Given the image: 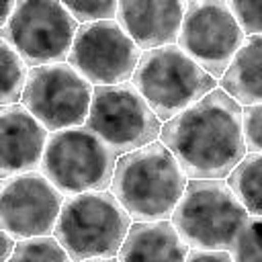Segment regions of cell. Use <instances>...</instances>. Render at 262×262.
I'll return each instance as SVG.
<instances>
[{"label":"cell","mask_w":262,"mask_h":262,"mask_svg":"<svg viewBox=\"0 0 262 262\" xmlns=\"http://www.w3.org/2000/svg\"><path fill=\"white\" fill-rule=\"evenodd\" d=\"M244 108L219 86L162 125L160 141L188 180H225L246 158Z\"/></svg>","instance_id":"cell-1"},{"label":"cell","mask_w":262,"mask_h":262,"mask_svg":"<svg viewBox=\"0 0 262 262\" xmlns=\"http://www.w3.org/2000/svg\"><path fill=\"white\" fill-rule=\"evenodd\" d=\"M186 182L180 164L158 139L117 160L111 192L133 221H162L172 217Z\"/></svg>","instance_id":"cell-2"},{"label":"cell","mask_w":262,"mask_h":262,"mask_svg":"<svg viewBox=\"0 0 262 262\" xmlns=\"http://www.w3.org/2000/svg\"><path fill=\"white\" fill-rule=\"evenodd\" d=\"M131 215L108 190L66 196L53 237L74 262L117 258L129 229Z\"/></svg>","instance_id":"cell-3"},{"label":"cell","mask_w":262,"mask_h":262,"mask_svg":"<svg viewBox=\"0 0 262 262\" xmlns=\"http://www.w3.org/2000/svg\"><path fill=\"white\" fill-rule=\"evenodd\" d=\"M131 84L166 123L213 92L219 82L178 45H166L143 51Z\"/></svg>","instance_id":"cell-4"},{"label":"cell","mask_w":262,"mask_h":262,"mask_svg":"<svg viewBox=\"0 0 262 262\" xmlns=\"http://www.w3.org/2000/svg\"><path fill=\"white\" fill-rule=\"evenodd\" d=\"M248 217L227 180H188L170 221L190 250H229Z\"/></svg>","instance_id":"cell-5"},{"label":"cell","mask_w":262,"mask_h":262,"mask_svg":"<svg viewBox=\"0 0 262 262\" xmlns=\"http://www.w3.org/2000/svg\"><path fill=\"white\" fill-rule=\"evenodd\" d=\"M119 156L86 125L49 133L41 172L63 196L111 190Z\"/></svg>","instance_id":"cell-6"},{"label":"cell","mask_w":262,"mask_h":262,"mask_svg":"<svg viewBox=\"0 0 262 262\" xmlns=\"http://www.w3.org/2000/svg\"><path fill=\"white\" fill-rule=\"evenodd\" d=\"M162 121L131 82L94 86L86 127L119 158L160 139Z\"/></svg>","instance_id":"cell-7"},{"label":"cell","mask_w":262,"mask_h":262,"mask_svg":"<svg viewBox=\"0 0 262 262\" xmlns=\"http://www.w3.org/2000/svg\"><path fill=\"white\" fill-rule=\"evenodd\" d=\"M78 29L63 2H16L10 23L0 29V39L31 68H39L68 61Z\"/></svg>","instance_id":"cell-8"},{"label":"cell","mask_w":262,"mask_h":262,"mask_svg":"<svg viewBox=\"0 0 262 262\" xmlns=\"http://www.w3.org/2000/svg\"><path fill=\"white\" fill-rule=\"evenodd\" d=\"M94 86L68 61L31 68L20 104L49 131L82 127L88 121Z\"/></svg>","instance_id":"cell-9"},{"label":"cell","mask_w":262,"mask_h":262,"mask_svg":"<svg viewBox=\"0 0 262 262\" xmlns=\"http://www.w3.org/2000/svg\"><path fill=\"white\" fill-rule=\"evenodd\" d=\"M244 41L246 35L231 14L227 2H186V12L176 45L217 82L225 76Z\"/></svg>","instance_id":"cell-10"},{"label":"cell","mask_w":262,"mask_h":262,"mask_svg":"<svg viewBox=\"0 0 262 262\" xmlns=\"http://www.w3.org/2000/svg\"><path fill=\"white\" fill-rule=\"evenodd\" d=\"M143 51L115 20L80 25L68 63L92 86H117L133 80Z\"/></svg>","instance_id":"cell-11"},{"label":"cell","mask_w":262,"mask_h":262,"mask_svg":"<svg viewBox=\"0 0 262 262\" xmlns=\"http://www.w3.org/2000/svg\"><path fill=\"white\" fill-rule=\"evenodd\" d=\"M66 196L41 172L4 178L0 184V223L16 239L53 235Z\"/></svg>","instance_id":"cell-12"},{"label":"cell","mask_w":262,"mask_h":262,"mask_svg":"<svg viewBox=\"0 0 262 262\" xmlns=\"http://www.w3.org/2000/svg\"><path fill=\"white\" fill-rule=\"evenodd\" d=\"M0 139L2 180L41 168L49 131L23 104H10L0 108Z\"/></svg>","instance_id":"cell-13"},{"label":"cell","mask_w":262,"mask_h":262,"mask_svg":"<svg viewBox=\"0 0 262 262\" xmlns=\"http://www.w3.org/2000/svg\"><path fill=\"white\" fill-rule=\"evenodd\" d=\"M186 2H119L117 23L141 51L176 45Z\"/></svg>","instance_id":"cell-14"},{"label":"cell","mask_w":262,"mask_h":262,"mask_svg":"<svg viewBox=\"0 0 262 262\" xmlns=\"http://www.w3.org/2000/svg\"><path fill=\"white\" fill-rule=\"evenodd\" d=\"M190 248L170 219L133 221L117 254L119 262H186Z\"/></svg>","instance_id":"cell-15"},{"label":"cell","mask_w":262,"mask_h":262,"mask_svg":"<svg viewBox=\"0 0 262 262\" xmlns=\"http://www.w3.org/2000/svg\"><path fill=\"white\" fill-rule=\"evenodd\" d=\"M219 88L242 108L262 104V35L246 37L225 76L219 80Z\"/></svg>","instance_id":"cell-16"},{"label":"cell","mask_w":262,"mask_h":262,"mask_svg":"<svg viewBox=\"0 0 262 262\" xmlns=\"http://www.w3.org/2000/svg\"><path fill=\"white\" fill-rule=\"evenodd\" d=\"M227 184L250 215H262V154H246Z\"/></svg>","instance_id":"cell-17"},{"label":"cell","mask_w":262,"mask_h":262,"mask_svg":"<svg viewBox=\"0 0 262 262\" xmlns=\"http://www.w3.org/2000/svg\"><path fill=\"white\" fill-rule=\"evenodd\" d=\"M0 66H2V106L20 104L23 92L29 80V63L16 53V49L0 39Z\"/></svg>","instance_id":"cell-18"},{"label":"cell","mask_w":262,"mask_h":262,"mask_svg":"<svg viewBox=\"0 0 262 262\" xmlns=\"http://www.w3.org/2000/svg\"><path fill=\"white\" fill-rule=\"evenodd\" d=\"M8 262H74L66 248L53 235L18 239V246Z\"/></svg>","instance_id":"cell-19"},{"label":"cell","mask_w":262,"mask_h":262,"mask_svg":"<svg viewBox=\"0 0 262 262\" xmlns=\"http://www.w3.org/2000/svg\"><path fill=\"white\" fill-rule=\"evenodd\" d=\"M229 254L235 262H262V215L248 217L233 239Z\"/></svg>","instance_id":"cell-20"},{"label":"cell","mask_w":262,"mask_h":262,"mask_svg":"<svg viewBox=\"0 0 262 262\" xmlns=\"http://www.w3.org/2000/svg\"><path fill=\"white\" fill-rule=\"evenodd\" d=\"M70 14L78 20V25L115 20L119 12V2H63Z\"/></svg>","instance_id":"cell-21"},{"label":"cell","mask_w":262,"mask_h":262,"mask_svg":"<svg viewBox=\"0 0 262 262\" xmlns=\"http://www.w3.org/2000/svg\"><path fill=\"white\" fill-rule=\"evenodd\" d=\"M246 37L262 35V2H227Z\"/></svg>","instance_id":"cell-22"},{"label":"cell","mask_w":262,"mask_h":262,"mask_svg":"<svg viewBox=\"0 0 262 262\" xmlns=\"http://www.w3.org/2000/svg\"><path fill=\"white\" fill-rule=\"evenodd\" d=\"M242 123L248 154H262V104L244 106Z\"/></svg>","instance_id":"cell-23"},{"label":"cell","mask_w":262,"mask_h":262,"mask_svg":"<svg viewBox=\"0 0 262 262\" xmlns=\"http://www.w3.org/2000/svg\"><path fill=\"white\" fill-rule=\"evenodd\" d=\"M186 262H235L229 250H190Z\"/></svg>","instance_id":"cell-24"},{"label":"cell","mask_w":262,"mask_h":262,"mask_svg":"<svg viewBox=\"0 0 262 262\" xmlns=\"http://www.w3.org/2000/svg\"><path fill=\"white\" fill-rule=\"evenodd\" d=\"M2 233V250H0V262H8L10 258H12V254H14V250H16V246H18V239L12 235V233H8V231H0Z\"/></svg>","instance_id":"cell-25"},{"label":"cell","mask_w":262,"mask_h":262,"mask_svg":"<svg viewBox=\"0 0 262 262\" xmlns=\"http://www.w3.org/2000/svg\"><path fill=\"white\" fill-rule=\"evenodd\" d=\"M84 262H119L117 258H94V260H84Z\"/></svg>","instance_id":"cell-26"}]
</instances>
